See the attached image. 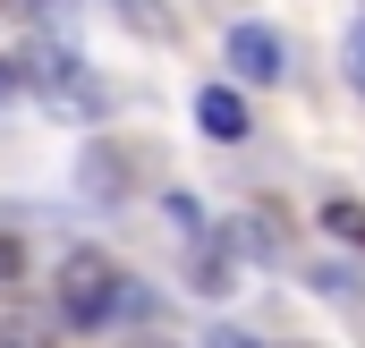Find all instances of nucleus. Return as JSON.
Returning <instances> with one entry per match:
<instances>
[{"mask_svg": "<svg viewBox=\"0 0 365 348\" xmlns=\"http://www.w3.org/2000/svg\"><path fill=\"white\" fill-rule=\"evenodd\" d=\"M119 297H128V272L110 255H68L60 263V289H51V314H60V332H102V323H119Z\"/></svg>", "mask_w": 365, "mask_h": 348, "instance_id": "f257e3e1", "label": "nucleus"}, {"mask_svg": "<svg viewBox=\"0 0 365 348\" xmlns=\"http://www.w3.org/2000/svg\"><path fill=\"white\" fill-rule=\"evenodd\" d=\"M195 289H204V297L230 289V238H212V230L195 238Z\"/></svg>", "mask_w": 365, "mask_h": 348, "instance_id": "423d86ee", "label": "nucleus"}, {"mask_svg": "<svg viewBox=\"0 0 365 348\" xmlns=\"http://www.w3.org/2000/svg\"><path fill=\"white\" fill-rule=\"evenodd\" d=\"M17 77H26V86L43 93L51 111H68V119H102V86L86 77V60H77L68 43H26Z\"/></svg>", "mask_w": 365, "mask_h": 348, "instance_id": "f03ea898", "label": "nucleus"}, {"mask_svg": "<svg viewBox=\"0 0 365 348\" xmlns=\"http://www.w3.org/2000/svg\"><path fill=\"white\" fill-rule=\"evenodd\" d=\"M323 230H331V238H349V247H365V204L331 195V204H323Z\"/></svg>", "mask_w": 365, "mask_h": 348, "instance_id": "6e6552de", "label": "nucleus"}, {"mask_svg": "<svg viewBox=\"0 0 365 348\" xmlns=\"http://www.w3.org/2000/svg\"><path fill=\"white\" fill-rule=\"evenodd\" d=\"M136 348H170V340H136Z\"/></svg>", "mask_w": 365, "mask_h": 348, "instance_id": "4468645a", "label": "nucleus"}, {"mask_svg": "<svg viewBox=\"0 0 365 348\" xmlns=\"http://www.w3.org/2000/svg\"><path fill=\"white\" fill-rule=\"evenodd\" d=\"M204 348H255V340H247L238 323H212V332H204Z\"/></svg>", "mask_w": 365, "mask_h": 348, "instance_id": "9b49d317", "label": "nucleus"}, {"mask_svg": "<svg viewBox=\"0 0 365 348\" xmlns=\"http://www.w3.org/2000/svg\"><path fill=\"white\" fill-rule=\"evenodd\" d=\"M60 340V314L34 306V297H0V348H51Z\"/></svg>", "mask_w": 365, "mask_h": 348, "instance_id": "39448f33", "label": "nucleus"}, {"mask_svg": "<svg viewBox=\"0 0 365 348\" xmlns=\"http://www.w3.org/2000/svg\"><path fill=\"white\" fill-rule=\"evenodd\" d=\"M280 68H289V51L272 26H230V77L238 86H280Z\"/></svg>", "mask_w": 365, "mask_h": 348, "instance_id": "7ed1b4c3", "label": "nucleus"}, {"mask_svg": "<svg viewBox=\"0 0 365 348\" xmlns=\"http://www.w3.org/2000/svg\"><path fill=\"white\" fill-rule=\"evenodd\" d=\"M340 60H349V86L365 93V17H357V26H349V51H340Z\"/></svg>", "mask_w": 365, "mask_h": 348, "instance_id": "1a4fd4ad", "label": "nucleus"}, {"mask_svg": "<svg viewBox=\"0 0 365 348\" xmlns=\"http://www.w3.org/2000/svg\"><path fill=\"white\" fill-rule=\"evenodd\" d=\"M43 9H51V17H68V9H77V0H43Z\"/></svg>", "mask_w": 365, "mask_h": 348, "instance_id": "ddd939ff", "label": "nucleus"}, {"mask_svg": "<svg viewBox=\"0 0 365 348\" xmlns=\"http://www.w3.org/2000/svg\"><path fill=\"white\" fill-rule=\"evenodd\" d=\"M26 93V77H17V60H0V102H17Z\"/></svg>", "mask_w": 365, "mask_h": 348, "instance_id": "f8f14e48", "label": "nucleus"}, {"mask_svg": "<svg viewBox=\"0 0 365 348\" xmlns=\"http://www.w3.org/2000/svg\"><path fill=\"white\" fill-rule=\"evenodd\" d=\"M110 9H119L136 34H153V43H179V17H170L162 0H110Z\"/></svg>", "mask_w": 365, "mask_h": 348, "instance_id": "0eeeda50", "label": "nucleus"}, {"mask_svg": "<svg viewBox=\"0 0 365 348\" xmlns=\"http://www.w3.org/2000/svg\"><path fill=\"white\" fill-rule=\"evenodd\" d=\"M195 128H204L212 145H238V136L255 128V119H247V93H238V86H204V93H195Z\"/></svg>", "mask_w": 365, "mask_h": 348, "instance_id": "20e7f679", "label": "nucleus"}, {"mask_svg": "<svg viewBox=\"0 0 365 348\" xmlns=\"http://www.w3.org/2000/svg\"><path fill=\"white\" fill-rule=\"evenodd\" d=\"M17 272H26V247H17V238H0V289H9Z\"/></svg>", "mask_w": 365, "mask_h": 348, "instance_id": "9d476101", "label": "nucleus"}]
</instances>
